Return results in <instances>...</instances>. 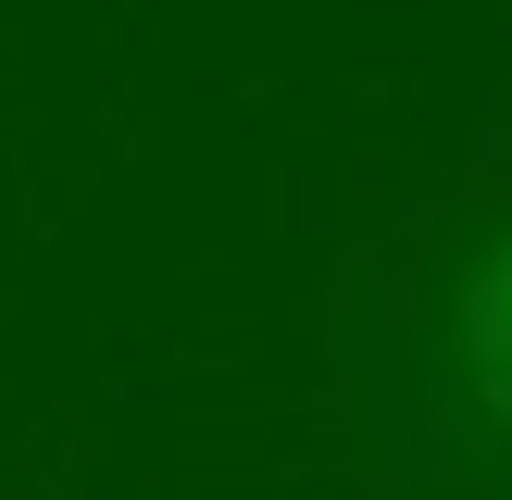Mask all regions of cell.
I'll use <instances>...</instances> for the list:
<instances>
[{"label": "cell", "mask_w": 512, "mask_h": 500, "mask_svg": "<svg viewBox=\"0 0 512 500\" xmlns=\"http://www.w3.org/2000/svg\"><path fill=\"white\" fill-rule=\"evenodd\" d=\"M463 388L488 425H512V238L463 275Z\"/></svg>", "instance_id": "obj_1"}]
</instances>
